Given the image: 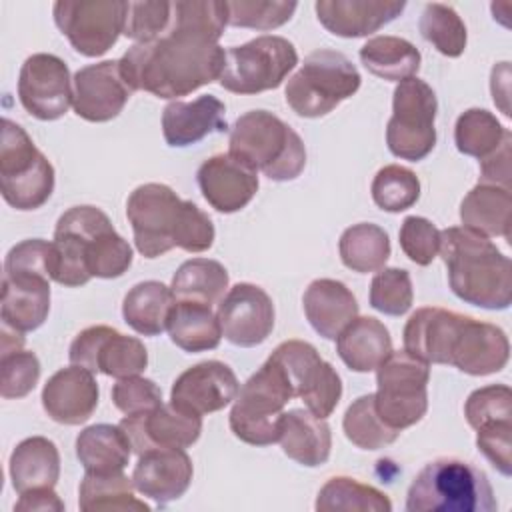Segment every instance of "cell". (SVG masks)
I'll list each match as a JSON object with an SVG mask.
<instances>
[{
	"mask_svg": "<svg viewBox=\"0 0 512 512\" xmlns=\"http://www.w3.org/2000/svg\"><path fill=\"white\" fill-rule=\"evenodd\" d=\"M508 132L492 112L468 108L456 120L454 142L458 152L482 160L502 144Z\"/></svg>",
	"mask_w": 512,
	"mask_h": 512,
	"instance_id": "cell-42",
	"label": "cell"
},
{
	"mask_svg": "<svg viewBox=\"0 0 512 512\" xmlns=\"http://www.w3.org/2000/svg\"><path fill=\"white\" fill-rule=\"evenodd\" d=\"M112 402L126 416L140 414L154 410L162 404V390L154 380L142 378L140 374L118 378V382L112 388Z\"/></svg>",
	"mask_w": 512,
	"mask_h": 512,
	"instance_id": "cell-53",
	"label": "cell"
},
{
	"mask_svg": "<svg viewBox=\"0 0 512 512\" xmlns=\"http://www.w3.org/2000/svg\"><path fill=\"white\" fill-rule=\"evenodd\" d=\"M14 510L18 512H62L64 502L58 498L54 488H38L22 492L18 502L14 504Z\"/></svg>",
	"mask_w": 512,
	"mask_h": 512,
	"instance_id": "cell-56",
	"label": "cell"
},
{
	"mask_svg": "<svg viewBox=\"0 0 512 512\" xmlns=\"http://www.w3.org/2000/svg\"><path fill=\"white\" fill-rule=\"evenodd\" d=\"M228 282V270L218 260L192 258L178 266L170 288L180 300H194L212 306L224 298Z\"/></svg>",
	"mask_w": 512,
	"mask_h": 512,
	"instance_id": "cell-40",
	"label": "cell"
},
{
	"mask_svg": "<svg viewBox=\"0 0 512 512\" xmlns=\"http://www.w3.org/2000/svg\"><path fill=\"white\" fill-rule=\"evenodd\" d=\"M40 378V360L34 352L14 348L0 352V394L6 400L28 396Z\"/></svg>",
	"mask_w": 512,
	"mask_h": 512,
	"instance_id": "cell-48",
	"label": "cell"
},
{
	"mask_svg": "<svg viewBox=\"0 0 512 512\" xmlns=\"http://www.w3.org/2000/svg\"><path fill=\"white\" fill-rule=\"evenodd\" d=\"M370 192L380 210L404 212L418 202L420 180L412 170L400 164H388L376 172Z\"/></svg>",
	"mask_w": 512,
	"mask_h": 512,
	"instance_id": "cell-45",
	"label": "cell"
},
{
	"mask_svg": "<svg viewBox=\"0 0 512 512\" xmlns=\"http://www.w3.org/2000/svg\"><path fill=\"white\" fill-rule=\"evenodd\" d=\"M68 358L70 364L112 378L138 376L148 366V352L138 338L104 324L88 326L78 332L70 344Z\"/></svg>",
	"mask_w": 512,
	"mask_h": 512,
	"instance_id": "cell-15",
	"label": "cell"
},
{
	"mask_svg": "<svg viewBox=\"0 0 512 512\" xmlns=\"http://www.w3.org/2000/svg\"><path fill=\"white\" fill-rule=\"evenodd\" d=\"M172 16V2H128L124 36L138 42L160 38Z\"/></svg>",
	"mask_w": 512,
	"mask_h": 512,
	"instance_id": "cell-50",
	"label": "cell"
},
{
	"mask_svg": "<svg viewBox=\"0 0 512 512\" xmlns=\"http://www.w3.org/2000/svg\"><path fill=\"white\" fill-rule=\"evenodd\" d=\"M510 64L508 62H500L492 68L490 74V90H492V98L494 104L502 110L504 116H510V106H508V98H510Z\"/></svg>",
	"mask_w": 512,
	"mask_h": 512,
	"instance_id": "cell-57",
	"label": "cell"
},
{
	"mask_svg": "<svg viewBox=\"0 0 512 512\" xmlns=\"http://www.w3.org/2000/svg\"><path fill=\"white\" fill-rule=\"evenodd\" d=\"M18 98L24 110L38 120L62 118L74 100V84L66 62L46 52L28 56L18 76Z\"/></svg>",
	"mask_w": 512,
	"mask_h": 512,
	"instance_id": "cell-16",
	"label": "cell"
},
{
	"mask_svg": "<svg viewBox=\"0 0 512 512\" xmlns=\"http://www.w3.org/2000/svg\"><path fill=\"white\" fill-rule=\"evenodd\" d=\"M228 154L274 182L302 174L306 148L296 130L268 110H250L230 128Z\"/></svg>",
	"mask_w": 512,
	"mask_h": 512,
	"instance_id": "cell-5",
	"label": "cell"
},
{
	"mask_svg": "<svg viewBox=\"0 0 512 512\" xmlns=\"http://www.w3.org/2000/svg\"><path fill=\"white\" fill-rule=\"evenodd\" d=\"M52 280L78 288L92 278H120L132 264V248L96 206H72L54 228Z\"/></svg>",
	"mask_w": 512,
	"mask_h": 512,
	"instance_id": "cell-2",
	"label": "cell"
},
{
	"mask_svg": "<svg viewBox=\"0 0 512 512\" xmlns=\"http://www.w3.org/2000/svg\"><path fill=\"white\" fill-rule=\"evenodd\" d=\"M238 390V378L228 364L206 360L184 370L174 380L170 402L184 412L204 416L232 404Z\"/></svg>",
	"mask_w": 512,
	"mask_h": 512,
	"instance_id": "cell-21",
	"label": "cell"
},
{
	"mask_svg": "<svg viewBox=\"0 0 512 512\" xmlns=\"http://www.w3.org/2000/svg\"><path fill=\"white\" fill-rule=\"evenodd\" d=\"M510 214L512 192L510 188L494 184H476L460 204V220L464 228H470L486 238L502 236L510 238Z\"/></svg>",
	"mask_w": 512,
	"mask_h": 512,
	"instance_id": "cell-33",
	"label": "cell"
},
{
	"mask_svg": "<svg viewBox=\"0 0 512 512\" xmlns=\"http://www.w3.org/2000/svg\"><path fill=\"white\" fill-rule=\"evenodd\" d=\"M278 442L290 460L316 468L330 458L332 434L326 418L314 416L308 408H292L282 414Z\"/></svg>",
	"mask_w": 512,
	"mask_h": 512,
	"instance_id": "cell-29",
	"label": "cell"
},
{
	"mask_svg": "<svg viewBox=\"0 0 512 512\" xmlns=\"http://www.w3.org/2000/svg\"><path fill=\"white\" fill-rule=\"evenodd\" d=\"M430 364L406 350L390 352L376 368L374 406L378 416L394 430L420 422L428 410Z\"/></svg>",
	"mask_w": 512,
	"mask_h": 512,
	"instance_id": "cell-10",
	"label": "cell"
},
{
	"mask_svg": "<svg viewBox=\"0 0 512 512\" xmlns=\"http://www.w3.org/2000/svg\"><path fill=\"white\" fill-rule=\"evenodd\" d=\"M52 242L42 238L22 240L10 248L4 260V274H28L44 276L52 280Z\"/></svg>",
	"mask_w": 512,
	"mask_h": 512,
	"instance_id": "cell-52",
	"label": "cell"
},
{
	"mask_svg": "<svg viewBox=\"0 0 512 512\" xmlns=\"http://www.w3.org/2000/svg\"><path fill=\"white\" fill-rule=\"evenodd\" d=\"M436 112V94L422 78L414 76L398 82L386 126L388 150L402 160H424L436 146Z\"/></svg>",
	"mask_w": 512,
	"mask_h": 512,
	"instance_id": "cell-12",
	"label": "cell"
},
{
	"mask_svg": "<svg viewBox=\"0 0 512 512\" xmlns=\"http://www.w3.org/2000/svg\"><path fill=\"white\" fill-rule=\"evenodd\" d=\"M510 358V342L502 328L462 314L450 338L448 362L470 376L500 372Z\"/></svg>",
	"mask_w": 512,
	"mask_h": 512,
	"instance_id": "cell-19",
	"label": "cell"
},
{
	"mask_svg": "<svg viewBox=\"0 0 512 512\" xmlns=\"http://www.w3.org/2000/svg\"><path fill=\"white\" fill-rule=\"evenodd\" d=\"M136 250L158 258L172 248L206 252L214 244V224L194 202L182 200L170 186L148 182L132 190L126 202Z\"/></svg>",
	"mask_w": 512,
	"mask_h": 512,
	"instance_id": "cell-3",
	"label": "cell"
},
{
	"mask_svg": "<svg viewBox=\"0 0 512 512\" xmlns=\"http://www.w3.org/2000/svg\"><path fill=\"white\" fill-rule=\"evenodd\" d=\"M196 180L204 200L222 214L242 210L258 192V172L230 154L204 160Z\"/></svg>",
	"mask_w": 512,
	"mask_h": 512,
	"instance_id": "cell-22",
	"label": "cell"
},
{
	"mask_svg": "<svg viewBox=\"0 0 512 512\" xmlns=\"http://www.w3.org/2000/svg\"><path fill=\"white\" fill-rule=\"evenodd\" d=\"M498 508L484 470L458 458H436L412 480L408 512H494Z\"/></svg>",
	"mask_w": 512,
	"mask_h": 512,
	"instance_id": "cell-6",
	"label": "cell"
},
{
	"mask_svg": "<svg viewBox=\"0 0 512 512\" xmlns=\"http://www.w3.org/2000/svg\"><path fill=\"white\" fill-rule=\"evenodd\" d=\"M132 452L130 438L120 424H92L76 438V456L86 472H124Z\"/></svg>",
	"mask_w": 512,
	"mask_h": 512,
	"instance_id": "cell-35",
	"label": "cell"
},
{
	"mask_svg": "<svg viewBox=\"0 0 512 512\" xmlns=\"http://www.w3.org/2000/svg\"><path fill=\"white\" fill-rule=\"evenodd\" d=\"M276 358L306 408L318 416L328 418L342 398V380L334 366L326 362L318 350L304 340H286L270 354Z\"/></svg>",
	"mask_w": 512,
	"mask_h": 512,
	"instance_id": "cell-14",
	"label": "cell"
},
{
	"mask_svg": "<svg viewBox=\"0 0 512 512\" xmlns=\"http://www.w3.org/2000/svg\"><path fill=\"white\" fill-rule=\"evenodd\" d=\"M0 192L16 210H36L54 192L52 164L36 148L28 132L10 118L2 120Z\"/></svg>",
	"mask_w": 512,
	"mask_h": 512,
	"instance_id": "cell-9",
	"label": "cell"
},
{
	"mask_svg": "<svg viewBox=\"0 0 512 512\" xmlns=\"http://www.w3.org/2000/svg\"><path fill=\"white\" fill-rule=\"evenodd\" d=\"M336 352L354 372L376 370L392 352L388 328L372 316H356L336 338Z\"/></svg>",
	"mask_w": 512,
	"mask_h": 512,
	"instance_id": "cell-31",
	"label": "cell"
},
{
	"mask_svg": "<svg viewBox=\"0 0 512 512\" xmlns=\"http://www.w3.org/2000/svg\"><path fill=\"white\" fill-rule=\"evenodd\" d=\"M360 72L348 56L320 48L310 52L298 72L288 78L286 104L302 118H320L360 88Z\"/></svg>",
	"mask_w": 512,
	"mask_h": 512,
	"instance_id": "cell-8",
	"label": "cell"
},
{
	"mask_svg": "<svg viewBox=\"0 0 512 512\" xmlns=\"http://www.w3.org/2000/svg\"><path fill=\"white\" fill-rule=\"evenodd\" d=\"M176 294L158 280L138 282L128 290L122 302L124 322L142 336H158L168 328Z\"/></svg>",
	"mask_w": 512,
	"mask_h": 512,
	"instance_id": "cell-34",
	"label": "cell"
},
{
	"mask_svg": "<svg viewBox=\"0 0 512 512\" xmlns=\"http://www.w3.org/2000/svg\"><path fill=\"white\" fill-rule=\"evenodd\" d=\"M170 340L184 352H206L218 348L222 328L216 312L204 302L178 300L168 320Z\"/></svg>",
	"mask_w": 512,
	"mask_h": 512,
	"instance_id": "cell-36",
	"label": "cell"
},
{
	"mask_svg": "<svg viewBox=\"0 0 512 512\" xmlns=\"http://www.w3.org/2000/svg\"><path fill=\"white\" fill-rule=\"evenodd\" d=\"M72 84V108L88 122H108L116 118L134 94L122 74L120 60H104L80 68L74 74Z\"/></svg>",
	"mask_w": 512,
	"mask_h": 512,
	"instance_id": "cell-18",
	"label": "cell"
},
{
	"mask_svg": "<svg viewBox=\"0 0 512 512\" xmlns=\"http://www.w3.org/2000/svg\"><path fill=\"white\" fill-rule=\"evenodd\" d=\"M314 508L318 512H390L392 502L374 486L350 476H334L320 488Z\"/></svg>",
	"mask_w": 512,
	"mask_h": 512,
	"instance_id": "cell-41",
	"label": "cell"
},
{
	"mask_svg": "<svg viewBox=\"0 0 512 512\" xmlns=\"http://www.w3.org/2000/svg\"><path fill=\"white\" fill-rule=\"evenodd\" d=\"M50 312V278L28 274H4L0 316L4 326L16 332L40 328Z\"/></svg>",
	"mask_w": 512,
	"mask_h": 512,
	"instance_id": "cell-27",
	"label": "cell"
},
{
	"mask_svg": "<svg viewBox=\"0 0 512 512\" xmlns=\"http://www.w3.org/2000/svg\"><path fill=\"white\" fill-rule=\"evenodd\" d=\"M476 446L500 474H512V420L480 426L476 430Z\"/></svg>",
	"mask_w": 512,
	"mask_h": 512,
	"instance_id": "cell-54",
	"label": "cell"
},
{
	"mask_svg": "<svg viewBox=\"0 0 512 512\" xmlns=\"http://www.w3.org/2000/svg\"><path fill=\"white\" fill-rule=\"evenodd\" d=\"M194 466L182 448H154L138 456L132 472L134 488L158 502L168 504L190 488Z\"/></svg>",
	"mask_w": 512,
	"mask_h": 512,
	"instance_id": "cell-24",
	"label": "cell"
},
{
	"mask_svg": "<svg viewBox=\"0 0 512 512\" xmlns=\"http://www.w3.org/2000/svg\"><path fill=\"white\" fill-rule=\"evenodd\" d=\"M120 428L130 438L132 450L140 456L154 448H188L202 432V416L184 412L170 404H160L154 410L128 414L120 420Z\"/></svg>",
	"mask_w": 512,
	"mask_h": 512,
	"instance_id": "cell-20",
	"label": "cell"
},
{
	"mask_svg": "<svg viewBox=\"0 0 512 512\" xmlns=\"http://www.w3.org/2000/svg\"><path fill=\"white\" fill-rule=\"evenodd\" d=\"M228 24L226 2L176 0L166 32L130 46L120 68L132 90L164 100L192 94L220 80L226 50L218 44Z\"/></svg>",
	"mask_w": 512,
	"mask_h": 512,
	"instance_id": "cell-1",
	"label": "cell"
},
{
	"mask_svg": "<svg viewBox=\"0 0 512 512\" xmlns=\"http://www.w3.org/2000/svg\"><path fill=\"white\" fill-rule=\"evenodd\" d=\"M134 482L124 472L96 474L86 472L78 488V506L84 512L94 510H138L150 512V506L134 496Z\"/></svg>",
	"mask_w": 512,
	"mask_h": 512,
	"instance_id": "cell-38",
	"label": "cell"
},
{
	"mask_svg": "<svg viewBox=\"0 0 512 512\" xmlns=\"http://www.w3.org/2000/svg\"><path fill=\"white\" fill-rule=\"evenodd\" d=\"M294 398L292 382L284 366L268 360L242 384L230 410V430L252 446H270L280 438L284 406Z\"/></svg>",
	"mask_w": 512,
	"mask_h": 512,
	"instance_id": "cell-7",
	"label": "cell"
},
{
	"mask_svg": "<svg viewBox=\"0 0 512 512\" xmlns=\"http://www.w3.org/2000/svg\"><path fill=\"white\" fill-rule=\"evenodd\" d=\"M464 416L468 424L478 430L484 424L498 420H512V390L506 384H490L474 390L466 404Z\"/></svg>",
	"mask_w": 512,
	"mask_h": 512,
	"instance_id": "cell-49",
	"label": "cell"
},
{
	"mask_svg": "<svg viewBox=\"0 0 512 512\" xmlns=\"http://www.w3.org/2000/svg\"><path fill=\"white\" fill-rule=\"evenodd\" d=\"M400 248L418 266H428L440 252V230L422 216H408L400 226Z\"/></svg>",
	"mask_w": 512,
	"mask_h": 512,
	"instance_id": "cell-51",
	"label": "cell"
},
{
	"mask_svg": "<svg viewBox=\"0 0 512 512\" xmlns=\"http://www.w3.org/2000/svg\"><path fill=\"white\" fill-rule=\"evenodd\" d=\"M462 314L438 306L418 308L402 332L404 350L426 364H446L450 338Z\"/></svg>",
	"mask_w": 512,
	"mask_h": 512,
	"instance_id": "cell-30",
	"label": "cell"
},
{
	"mask_svg": "<svg viewBox=\"0 0 512 512\" xmlns=\"http://www.w3.org/2000/svg\"><path fill=\"white\" fill-rule=\"evenodd\" d=\"M360 62L378 78L402 82L420 70V50L398 36H374L358 52Z\"/></svg>",
	"mask_w": 512,
	"mask_h": 512,
	"instance_id": "cell-37",
	"label": "cell"
},
{
	"mask_svg": "<svg viewBox=\"0 0 512 512\" xmlns=\"http://www.w3.org/2000/svg\"><path fill=\"white\" fill-rule=\"evenodd\" d=\"M414 290L408 270L382 268L370 282V306L388 316H402L412 308Z\"/></svg>",
	"mask_w": 512,
	"mask_h": 512,
	"instance_id": "cell-46",
	"label": "cell"
},
{
	"mask_svg": "<svg viewBox=\"0 0 512 512\" xmlns=\"http://www.w3.org/2000/svg\"><path fill=\"white\" fill-rule=\"evenodd\" d=\"M302 306L310 326L326 340H336L338 334L358 316V302L352 290L332 278H318L308 284Z\"/></svg>",
	"mask_w": 512,
	"mask_h": 512,
	"instance_id": "cell-28",
	"label": "cell"
},
{
	"mask_svg": "<svg viewBox=\"0 0 512 512\" xmlns=\"http://www.w3.org/2000/svg\"><path fill=\"white\" fill-rule=\"evenodd\" d=\"M512 134L508 132L502 144L480 160V184H494L502 188H510L512 176Z\"/></svg>",
	"mask_w": 512,
	"mask_h": 512,
	"instance_id": "cell-55",
	"label": "cell"
},
{
	"mask_svg": "<svg viewBox=\"0 0 512 512\" xmlns=\"http://www.w3.org/2000/svg\"><path fill=\"white\" fill-rule=\"evenodd\" d=\"M226 8L230 26L274 30L294 16L298 4L276 0H232L226 2Z\"/></svg>",
	"mask_w": 512,
	"mask_h": 512,
	"instance_id": "cell-47",
	"label": "cell"
},
{
	"mask_svg": "<svg viewBox=\"0 0 512 512\" xmlns=\"http://www.w3.org/2000/svg\"><path fill=\"white\" fill-rule=\"evenodd\" d=\"M222 336L234 346L262 344L274 328L272 298L256 284L238 282L218 302L216 310Z\"/></svg>",
	"mask_w": 512,
	"mask_h": 512,
	"instance_id": "cell-17",
	"label": "cell"
},
{
	"mask_svg": "<svg viewBox=\"0 0 512 512\" xmlns=\"http://www.w3.org/2000/svg\"><path fill=\"white\" fill-rule=\"evenodd\" d=\"M320 24L340 38H362L378 32L406 8L404 0H318Z\"/></svg>",
	"mask_w": 512,
	"mask_h": 512,
	"instance_id": "cell-25",
	"label": "cell"
},
{
	"mask_svg": "<svg viewBox=\"0 0 512 512\" xmlns=\"http://www.w3.org/2000/svg\"><path fill=\"white\" fill-rule=\"evenodd\" d=\"M128 2L124 0H58L52 14L72 48L88 58L106 54L124 34Z\"/></svg>",
	"mask_w": 512,
	"mask_h": 512,
	"instance_id": "cell-13",
	"label": "cell"
},
{
	"mask_svg": "<svg viewBox=\"0 0 512 512\" xmlns=\"http://www.w3.org/2000/svg\"><path fill=\"white\" fill-rule=\"evenodd\" d=\"M338 252L342 264L352 272H378L390 258V238L378 224L360 222L342 232Z\"/></svg>",
	"mask_w": 512,
	"mask_h": 512,
	"instance_id": "cell-39",
	"label": "cell"
},
{
	"mask_svg": "<svg viewBox=\"0 0 512 512\" xmlns=\"http://www.w3.org/2000/svg\"><path fill=\"white\" fill-rule=\"evenodd\" d=\"M12 488L22 494L38 488H54L60 478V452L44 436H30L16 444L8 462Z\"/></svg>",
	"mask_w": 512,
	"mask_h": 512,
	"instance_id": "cell-32",
	"label": "cell"
},
{
	"mask_svg": "<svg viewBox=\"0 0 512 512\" xmlns=\"http://www.w3.org/2000/svg\"><path fill=\"white\" fill-rule=\"evenodd\" d=\"M98 382L94 372L70 364L54 372L42 388V408L58 424H84L98 406Z\"/></svg>",
	"mask_w": 512,
	"mask_h": 512,
	"instance_id": "cell-23",
	"label": "cell"
},
{
	"mask_svg": "<svg viewBox=\"0 0 512 512\" xmlns=\"http://www.w3.org/2000/svg\"><path fill=\"white\" fill-rule=\"evenodd\" d=\"M296 64L298 52L290 40L264 34L226 50L218 82L234 94H258L278 88Z\"/></svg>",
	"mask_w": 512,
	"mask_h": 512,
	"instance_id": "cell-11",
	"label": "cell"
},
{
	"mask_svg": "<svg viewBox=\"0 0 512 512\" xmlns=\"http://www.w3.org/2000/svg\"><path fill=\"white\" fill-rule=\"evenodd\" d=\"M418 28L422 38L448 58H458L466 48V26L458 12L446 4H426Z\"/></svg>",
	"mask_w": 512,
	"mask_h": 512,
	"instance_id": "cell-44",
	"label": "cell"
},
{
	"mask_svg": "<svg viewBox=\"0 0 512 512\" xmlns=\"http://www.w3.org/2000/svg\"><path fill=\"white\" fill-rule=\"evenodd\" d=\"M452 292L466 304L506 310L512 302L510 258L486 236L450 226L440 230V252Z\"/></svg>",
	"mask_w": 512,
	"mask_h": 512,
	"instance_id": "cell-4",
	"label": "cell"
},
{
	"mask_svg": "<svg viewBox=\"0 0 512 512\" xmlns=\"http://www.w3.org/2000/svg\"><path fill=\"white\" fill-rule=\"evenodd\" d=\"M342 428L346 438L362 450H380L400 436V430L390 428L378 416L374 406V394H364L348 406V410L344 412Z\"/></svg>",
	"mask_w": 512,
	"mask_h": 512,
	"instance_id": "cell-43",
	"label": "cell"
},
{
	"mask_svg": "<svg viewBox=\"0 0 512 512\" xmlns=\"http://www.w3.org/2000/svg\"><path fill=\"white\" fill-rule=\"evenodd\" d=\"M226 128V106L212 94H202L192 102L172 100L162 112V134L174 148L192 146Z\"/></svg>",
	"mask_w": 512,
	"mask_h": 512,
	"instance_id": "cell-26",
	"label": "cell"
}]
</instances>
